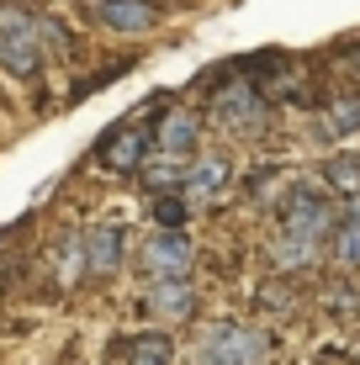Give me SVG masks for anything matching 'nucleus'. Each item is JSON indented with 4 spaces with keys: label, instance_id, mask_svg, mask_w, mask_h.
I'll list each match as a JSON object with an SVG mask.
<instances>
[{
    "label": "nucleus",
    "instance_id": "nucleus-1",
    "mask_svg": "<svg viewBox=\"0 0 360 365\" xmlns=\"http://www.w3.org/2000/svg\"><path fill=\"white\" fill-rule=\"evenodd\" d=\"M334 228V207L318 191H292L287 212H281V244H276V265H313L318 244H324V233Z\"/></svg>",
    "mask_w": 360,
    "mask_h": 365
},
{
    "label": "nucleus",
    "instance_id": "nucleus-2",
    "mask_svg": "<svg viewBox=\"0 0 360 365\" xmlns=\"http://www.w3.org/2000/svg\"><path fill=\"white\" fill-rule=\"evenodd\" d=\"M37 37H43V21L27 6L0 0V69L11 80H37V69H43V43Z\"/></svg>",
    "mask_w": 360,
    "mask_h": 365
},
{
    "label": "nucleus",
    "instance_id": "nucleus-3",
    "mask_svg": "<svg viewBox=\"0 0 360 365\" xmlns=\"http://www.w3.org/2000/svg\"><path fill=\"white\" fill-rule=\"evenodd\" d=\"M265 334L250 323H212L191 349V365H265Z\"/></svg>",
    "mask_w": 360,
    "mask_h": 365
},
{
    "label": "nucleus",
    "instance_id": "nucleus-4",
    "mask_svg": "<svg viewBox=\"0 0 360 365\" xmlns=\"http://www.w3.org/2000/svg\"><path fill=\"white\" fill-rule=\"evenodd\" d=\"M212 122L228 133H259L265 128V101H259V91L250 80H233L222 85L217 101H212Z\"/></svg>",
    "mask_w": 360,
    "mask_h": 365
},
{
    "label": "nucleus",
    "instance_id": "nucleus-5",
    "mask_svg": "<svg viewBox=\"0 0 360 365\" xmlns=\"http://www.w3.org/2000/svg\"><path fill=\"white\" fill-rule=\"evenodd\" d=\"M148 128H138V122H122V128H111L101 143H96V159L111 170V175H138L148 165Z\"/></svg>",
    "mask_w": 360,
    "mask_h": 365
},
{
    "label": "nucleus",
    "instance_id": "nucleus-6",
    "mask_svg": "<svg viewBox=\"0 0 360 365\" xmlns=\"http://www.w3.org/2000/svg\"><path fill=\"white\" fill-rule=\"evenodd\" d=\"M143 270L154 275V281H185V270H191V244H185V233H148L143 244Z\"/></svg>",
    "mask_w": 360,
    "mask_h": 365
},
{
    "label": "nucleus",
    "instance_id": "nucleus-7",
    "mask_svg": "<svg viewBox=\"0 0 360 365\" xmlns=\"http://www.w3.org/2000/svg\"><path fill=\"white\" fill-rule=\"evenodd\" d=\"M196 138H202V122H196V111H170L148 143H159V159H175V165H185V159L196 154Z\"/></svg>",
    "mask_w": 360,
    "mask_h": 365
},
{
    "label": "nucleus",
    "instance_id": "nucleus-8",
    "mask_svg": "<svg viewBox=\"0 0 360 365\" xmlns=\"http://www.w3.org/2000/svg\"><path fill=\"white\" fill-rule=\"evenodd\" d=\"M91 11H96V21L111 27V32H148L159 21L154 0H91Z\"/></svg>",
    "mask_w": 360,
    "mask_h": 365
},
{
    "label": "nucleus",
    "instance_id": "nucleus-9",
    "mask_svg": "<svg viewBox=\"0 0 360 365\" xmlns=\"http://www.w3.org/2000/svg\"><path fill=\"white\" fill-rule=\"evenodd\" d=\"M228 180H233V165H228V159H217V154L196 159V165L185 170V201H191V207L217 201L222 191H228Z\"/></svg>",
    "mask_w": 360,
    "mask_h": 365
},
{
    "label": "nucleus",
    "instance_id": "nucleus-10",
    "mask_svg": "<svg viewBox=\"0 0 360 365\" xmlns=\"http://www.w3.org/2000/svg\"><path fill=\"white\" fill-rule=\"evenodd\" d=\"M80 244H85V270L106 275V270L122 265V228H117V222H96Z\"/></svg>",
    "mask_w": 360,
    "mask_h": 365
},
{
    "label": "nucleus",
    "instance_id": "nucleus-11",
    "mask_svg": "<svg viewBox=\"0 0 360 365\" xmlns=\"http://www.w3.org/2000/svg\"><path fill=\"white\" fill-rule=\"evenodd\" d=\"M148 312H159V318H185V312H191V281H154L148 286Z\"/></svg>",
    "mask_w": 360,
    "mask_h": 365
},
{
    "label": "nucleus",
    "instance_id": "nucleus-12",
    "mask_svg": "<svg viewBox=\"0 0 360 365\" xmlns=\"http://www.w3.org/2000/svg\"><path fill=\"white\" fill-rule=\"evenodd\" d=\"M128 365H175V344L165 334H133L128 339Z\"/></svg>",
    "mask_w": 360,
    "mask_h": 365
},
{
    "label": "nucleus",
    "instance_id": "nucleus-13",
    "mask_svg": "<svg viewBox=\"0 0 360 365\" xmlns=\"http://www.w3.org/2000/svg\"><path fill=\"white\" fill-rule=\"evenodd\" d=\"M324 133H329V138H350V133H360V96L334 101V106L324 111Z\"/></svg>",
    "mask_w": 360,
    "mask_h": 365
},
{
    "label": "nucleus",
    "instance_id": "nucleus-14",
    "mask_svg": "<svg viewBox=\"0 0 360 365\" xmlns=\"http://www.w3.org/2000/svg\"><path fill=\"white\" fill-rule=\"evenodd\" d=\"M334 255H339L344 265H360V196L350 201V212H344V222H339V238H334Z\"/></svg>",
    "mask_w": 360,
    "mask_h": 365
},
{
    "label": "nucleus",
    "instance_id": "nucleus-15",
    "mask_svg": "<svg viewBox=\"0 0 360 365\" xmlns=\"http://www.w3.org/2000/svg\"><path fill=\"white\" fill-rule=\"evenodd\" d=\"M329 185L334 191H344V196H360V159L355 154H339V159H329Z\"/></svg>",
    "mask_w": 360,
    "mask_h": 365
},
{
    "label": "nucleus",
    "instance_id": "nucleus-16",
    "mask_svg": "<svg viewBox=\"0 0 360 365\" xmlns=\"http://www.w3.org/2000/svg\"><path fill=\"white\" fill-rule=\"evenodd\" d=\"M154 217H159V228H165V233H180V222L191 217V207H185L180 196H159L154 201Z\"/></svg>",
    "mask_w": 360,
    "mask_h": 365
},
{
    "label": "nucleus",
    "instance_id": "nucleus-17",
    "mask_svg": "<svg viewBox=\"0 0 360 365\" xmlns=\"http://www.w3.org/2000/svg\"><path fill=\"white\" fill-rule=\"evenodd\" d=\"M80 265H85V244L80 238H64V244H58V281H69Z\"/></svg>",
    "mask_w": 360,
    "mask_h": 365
},
{
    "label": "nucleus",
    "instance_id": "nucleus-18",
    "mask_svg": "<svg viewBox=\"0 0 360 365\" xmlns=\"http://www.w3.org/2000/svg\"><path fill=\"white\" fill-rule=\"evenodd\" d=\"M148 180L154 185H175V180H185V175H180L175 159H154V165H148Z\"/></svg>",
    "mask_w": 360,
    "mask_h": 365
}]
</instances>
